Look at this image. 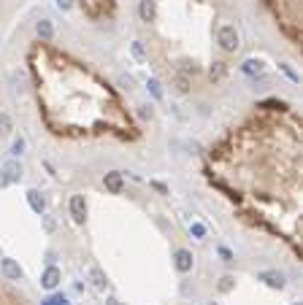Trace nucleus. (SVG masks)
I'll list each match as a JSON object with an SVG mask.
<instances>
[{
    "label": "nucleus",
    "instance_id": "2",
    "mask_svg": "<svg viewBox=\"0 0 303 305\" xmlns=\"http://www.w3.org/2000/svg\"><path fill=\"white\" fill-rule=\"evenodd\" d=\"M173 267L179 270V273H190V270L195 267V257L190 248H176L173 251Z\"/></svg>",
    "mask_w": 303,
    "mask_h": 305
},
{
    "label": "nucleus",
    "instance_id": "27",
    "mask_svg": "<svg viewBox=\"0 0 303 305\" xmlns=\"http://www.w3.org/2000/svg\"><path fill=\"white\" fill-rule=\"evenodd\" d=\"M281 71H284V73H287V76H290V78H292V81H298V73H295V71H292L290 65H281Z\"/></svg>",
    "mask_w": 303,
    "mask_h": 305
},
{
    "label": "nucleus",
    "instance_id": "14",
    "mask_svg": "<svg viewBox=\"0 0 303 305\" xmlns=\"http://www.w3.org/2000/svg\"><path fill=\"white\" fill-rule=\"evenodd\" d=\"M14 133V119L8 114H0V135H11Z\"/></svg>",
    "mask_w": 303,
    "mask_h": 305
},
{
    "label": "nucleus",
    "instance_id": "8",
    "mask_svg": "<svg viewBox=\"0 0 303 305\" xmlns=\"http://www.w3.org/2000/svg\"><path fill=\"white\" fill-rule=\"evenodd\" d=\"M262 71H265V65H262V59H255V57L244 59V65H241V73H244V76H252V78L262 76Z\"/></svg>",
    "mask_w": 303,
    "mask_h": 305
},
{
    "label": "nucleus",
    "instance_id": "29",
    "mask_svg": "<svg viewBox=\"0 0 303 305\" xmlns=\"http://www.w3.org/2000/svg\"><path fill=\"white\" fill-rule=\"evenodd\" d=\"M106 305H122V303H119V300H114V297H111V300H106Z\"/></svg>",
    "mask_w": 303,
    "mask_h": 305
},
{
    "label": "nucleus",
    "instance_id": "7",
    "mask_svg": "<svg viewBox=\"0 0 303 305\" xmlns=\"http://www.w3.org/2000/svg\"><path fill=\"white\" fill-rule=\"evenodd\" d=\"M60 270L54 267V265H49L46 270H43V276H41V286L43 289H49V292H52V289H57V284H60Z\"/></svg>",
    "mask_w": 303,
    "mask_h": 305
},
{
    "label": "nucleus",
    "instance_id": "22",
    "mask_svg": "<svg viewBox=\"0 0 303 305\" xmlns=\"http://www.w3.org/2000/svg\"><path fill=\"white\" fill-rule=\"evenodd\" d=\"M173 87H176V92L184 95V92H187V78H184V76H176V78H173Z\"/></svg>",
    "mask_w": 303,
    "mask_h": 305
},
{
    "label": "nucleus",
    "instance_id": "17",
    "mask_svg": "<svg viewBox=\"0 0 303 305\" xmlns=\"http://www.w3.org/2000/svg\"><path fill=\"white\" fill-rule=\"evenodd\" d=\"M209 76L214 78V81H219L222 76H225V62H214L211 65V71H209Z\"/></svg>",
    "mask_w": 303,
    "mask_h": 305
},
{
    "label": "nucleus",
    "instance_id": "11",
    "mask_svg": "<svg viewBox=\"0 0 303 305\" xmlns=\"http://www.w3.org/2000/svg\"><path fill=\"white\" fill-rule=\"evenodd\" d=\"M3 173H6V176H8V181H11V184H17V181H22V165H19L17 162V159H8V162L6 165H3Z\"/></svg>",
    "mask_w": 303,
    "mask_h": 305
},
{
    "label": "nucleus",
    "instance_id": "16",
    "mask_svg": "<svg viewBox=\"0 0 303 305\" xmlns=\"http://www.w3.org/2000/svg\"><path fill=\"white\" fill-rule=\"evenodd\" d=\"M24 149H27V141H24L22 135H17L14 143H11V154H14V157H19V154H24Z\"/></svg>",
    "mask_w": 303,
    "mask_h": 305
},
{
    "label": "nucleus",
    "instance_id": "26",
    "mask_svg": "<svg viewBox=\"0 0 303 305\" xmlns=\"http://www.w3.org/2000/svg\"><path fill=\"white\" fill-rule=\"evenodd\" d=\"M152 114H154V111H152V106H141L138 116H141V119H152Z\"/></svg>",
    "mask_w": 303,
    "mask_h": 305
},
{
    "label": "nucleus",
    "instance_id": "4",
    "mask_svg": "<svg viewBox=\"0 0 303 305\" xmlns=\"http://www.w3.org/2000/svg\"><path fill=\"white\" fill-rule=\"evenodd\" d=\"M0 273L8 278V281H22V276H24V270L19 267V262L17 259H0Z\"/></svg>",
    "mask_w": 303,
    "mask_h": 305
},
{
    "label": "nucleus",
    "instance_id": "12",
    "mask_svg": "<svg viewBox=\"0 0 303 305\" xmlns=\"http://www.w3.org/2000/svg\"><path fill=\"white\" fill-rule=\"evenodd\" d=\"M35 33H38V38H41V41H52V38H54V27H52V22H49V19H41V22L35 24Z\"/></svg>",
    "mask_w": 303,
    "mask_h": 305
},
{
    "label": "nucleus",
    "instance_id": "19",
    "mask_svg": "<svg viewBox=\"0 0 303 305\" xmlns=\"http://www.w3.org/2000/svg\"><path fill=\"white\" fill-rule=\"evenodd\" d=\"M130 49H133V57L135 59H141V62L146 59V49H144V43H141V41H133V46H130Z\"/></svg>",
    "mask_w": 303,
    "mask_h": 305
},
{
    "label": "nucleus",
    "instance_id": "5",
    "mask_svg": "<svg viewBox=\"0 0 303 305\" xmlns=\"http://www.w3.org/2000/svg\"><path fill=\"white\" fill-rule=\"evenodd\" d=\"M68 208H70V216H73V222H76V224H84V219H87V203H84L82 194H73V197H70V203H68Z\"/></svg>",
    "mask_w": 303,
    "mask_h": 305
},
{
    "label": "nucleus",
    "instance_id": "28",
    "mask_svg": "<svg viewBox=\"0 0 303 305\" xmlns=\"http://www.w3.org/2000/svg\"><path fill=\"white\" fill-rule=\"evenodd\" d=\"M3 187H11V181H8V176L3 173V168H0V189Z\"/></svg>",
    "mask_w": 303,
    "mask_h": 305
},
{
    "label": "nucleus",
    "instance_id": "25",
    "mask_svg": "<svg viewBox=\"0 0 303 305\" xmlns=\"http://www.w3.org/2000/svg\"><path fill=\"white\" fill-rule=\"evenodd\" d=\"M73 3H76V0H57V8H63V11H70V8H73Z\"/></svg>",
    "mask_w": 303,
    "mask_h": 305
},
{
    "label": "nucleus",
    "instance_id": "10",
    "mask_svg": "<svg viewBox=\"0 0 303 305\" xmlns=\"http://www.w3.org/2000/svg\"><path fill=\"white\" fill-rule=\"evenodd\" d=\"M27 206L33 208L35 213H43V211H46V197H43L38 189H30V192H27Z\"/></svg>",
    "mask_w": 303,
    "mask_h": 305
},
{
    "label": "nucleus",
    "instance_id": "24",
    "mask_svg": "<svg viewBox=\"0 0 303 305\" xmlns=\"http://www.w3.org/2000/svg\"><path fill=\"white\" fill-rule=\"evenodd\" d=\"M63 297H65V294H52V297H46V300H43L41 305H57V303H60V300H63Z\"/></svg>",
    "mask_w": 303,
    "mask_h": 305
},
{
    "label": "nucleus",
    "instance_id": "31",
    "mask_svg": "<svg viewBox=\"0 0 303 305\" xmlns=\"http://www.w3.org/2000/svg\"><path fill=\"white\" fill-rule=\"evenodd\" d=\"M209 305H219V303H209Z\"/></svg>",
    "mask_w": 303,
    "mask_h": 305
},
{
    "label": "nucleus",
    "instance_id": "13",
    "mask_svg": "<svg viewBox=\"0 0 303 305\" xmlns=\"http://www.w3.org/2000/svg\"><path fill=\"white\" fill-rule=\"evenodd\" d=\"M89 278H92V284H95L98 289H106V284H108V281H106V273L98 267V265H92V267H89Z\"/></svg>",
    "mask_w": 303,
    "mask_h": 305
},
{
    "label": "nucleus",
    "instance_id": "15",
    "mask_svg": "<svg viewBox=\"0 0 303 305\" xmlns=\"http://www.w3.org/2000/svg\"><path fill=\"white\" fill-rule=\"evenodd\" d=\"M190 235H193L195 241H203V238H206V224L193 222V224H190Z\"/></svg>",
    "mask_w": 303,
    "mask_h": 305
},
{
    "label": "nucleus",
    "instance_id": "3",
    "mask_svg": "<svg viewBox=\"0 0 303 305\" xmlns=\"http://www.w3.org/2000/svg\"><path fill=\"white\" fill-rule=\"evenodd\" d=\"M257 281H262L265 286H271V289H284L287 278H284L281 270H262V273H257Z\"/></svg>",
    "mask_w": 303,
    "mask_h": 305
},
{
    "label": "nucleus",
    "instance_id": "18",
    "mask_svg": "<svg viewBox=\"0 0 303 305\" xmlns=\"http://www.w3.org/2000/svg\"><path fill=\"white\" fill-rule=\"evenodd\" d=\"M146 87H149V92H152V97H154V100L163 97V89H160V81H157V78H149V84H146Z\"/></svg>",
    "mask_w": 303,
    "mask_h": 305
},
{
    "label": "nucleus",
    "instance_id": "20",
    "mask_svg": "<svg viewBox=\"0 0 303 305\" xmlns=\"http://www.w3.org/2000/svg\"><path fill=\"white\" fill-rule=\"evenodd\" d=\"M233 286H236V278L233 276H222L219 278V292H230Z\"/></svg>",
    "mask_w": 303,
    "mask_h": 305
},
{
    "label": "nucleus",
    "instance_id": "23",
    "mask_svg": "<svg viewBox=\"0 0 303 305\" xmlns=\"http://www.w3.org/2000/svg\"><path fill=\"white\" fill-rule=\"evenodd\" d=\"M119 87L130 89V87H133V76H119Z\"/></svg>",
    "mask_w": 303,
    "mask_h": 305
},
{
    "label": "nucleus",
    "instance_id": "1",
    "mask_svg": "<svg viewBox=\"0 0 303 305\" xmlns=\"http://www.w3.org/2000/svg\"><path fill=\"white\" fill-rule=\"evenodd\" d=\"M216 43H219L222 52H236L238 49V30L233 24H222L216 30Z\"/></svg>",
    "mask_w": 303,
    "mask_h": 305
},
{
    "label": "nucleus",
    "instance_id": "30",
    "mask_svg": "<svg viewBox=\"0 0 303 305\" xmlns=\"http://www.w3.org/2000/svg\"><path fill=\"white\" fill-rule=\"evenodd\" d=\"M57 305H70V303H68V297H63V300H60Z\"/></svg>",
    "mask_w": 303,
    "mask_h": 305
},
{
    "label": "nucleus",
    "instance_id": "6",
    "mask_svg": "<svg viewBox=\"0 0 303 305\" xmlns=\"http://www.w3.org/2000/svg\"><path fill=\"white\" fill-rule=\"evenodd\" d=\"M138 17H141V22H154V19H157L154 0H138Z\"/></svg>",
    "mask_w": 303,
    "mask_h": 305
},
{
    "label": "nucleus",
    "instance_id": "9",
    "mask_svg": "<svg viewBox=\"0 0 303 305\" xmlns=\"http://www.w3.org/2000/svg\"><path fill=\"white\" fill-rule=\"evenodd\" d=\"M103 184H106V189H108V192L119 194V192H122V187H125V181H122V173H119V171H111V173H106V176H103Z\"/></svg>",
    "mask_w": 303,
    "mask_h": 305
},
{
    "label": "nucleus",
    "instance_id": "21",
    "mask_svg": "<svg viewBox=\"0 0 303 305\" xmlns=\"http://www.w3.org/2000/svg\"><path fill=\"white\" fill-rule=\"evenodd\" d=\"M216 254H219V257H222V262H233V251H230V248H225V246H219V248H216Z\"/></svg>",
    "mask_w": 303,
    "mask_h": 305
},
{
    "label": "nucleus",
    "instance_id": "32",
    "mask_svg": "<svg viewBox=\"0 0 303 305\" xmlns=\"http://www.w3.org/2000/svg\"><path fill=\"white\" fill-rule=\"evenodd\" d=\"M295 305H298V303H295Z\"/></svg>",
    "mask_w": 303,
    "mask_h": 305
}]
</instances>
